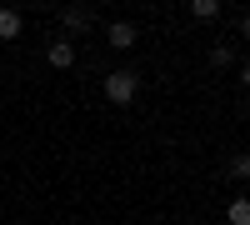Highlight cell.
<instances>
[{
    "instance_id": "6da1fadb",
    "label": "cell",
    "mask_w": 250,
    "mask_h": 225,
    "mask_svg": "<svg viewBox=\"0 0 250 225\" xmlns=\"http://www.w3.org/2000/svg\"><path fill=\"white\" fill-rule=\"evenodd\" d=\"M105 95H110V105H130L135 100V70H110L105 75Z\"/></svg>"
},
{
    "instance_id": "7a4b0ae2",
    "label": "cell",
    "mask_w": 250,
    "mask_h": 225,
    "mask_svg": "<svg viewBox=\"0 0 250 225\" xmlns=\"http://www.w3.org/2000/svg\"><path fill=\"white\" fill-rule=\"evenodd\" d=\"M50 65L55 70H70L75 65V40H55V45H50Z\"/></svg>"
},
{
    "instance_id": "3957f363",
    "label": "cell",
    "mask_w": 250,
    "mask_h": 225,
    "mask_svg": "<svg viewBox=\"0 0 250 225\" xmlns=\"http://www.w3.org/2000/svg\"><path fill=\"white\" fill-rule=\"evenodd\" d=\"M110 45L115 50H130L135 45V25H130V20H115V25H110Z\"/></svg>"
},
{
    "instance_id": "277c9868",
    "label": "cell",
    "mask_w": 250,
    "mask_h": 225,
    "mask_svg": "<svg viewBox=\"0 0 250 225\" xmlns=\"http://www.w3.org/2000/svg\"><path fill=\"white\" fill-rule=\"evenodd\" d=\"M20 35V10H0V40H15Z\"/></svg>"
},
{
    "instance_id": "5b68a950",
    "label": "cell",
    "mask_w": 250,
    "mask_h": 225,
    "mask_svg": "<svg viewBox=\"0 0 250 225\" xmlns=\"http://www.w3.org/2000/svg\"><path fill=\"white\" fill-rule=\"evenodd\" d=\"M65 30H70V35L90 30V10H80V5H75V10H65Z\"/></svg>"
},
{
    "instance_id": "8992f818",
    "label": "cell",
    "mask_w": 250,
    "mask_h": 225,
    "mask_svg": "<svg viewBox=\"0 0 250 225\" xmlns=\"http://www.w3.org/2000/svg\"><path fill=\"white\" fill-rule=\"evenodd\" d=\"M225 175H230V180H245V175H250V155H230V160H225Z\"/></svg>"
},
{
    "instance_id": "52a82bcc",
    "label": "cell",
    "mask_w": 250,
    "mask_h": 225,
    "mask_svg": "<svg viewBox=\"0 0 250 225\" xmlns=\"http://www.w3.org/2000/svg\"><path fill=\"white\" fill-rule=\"evenodd\" d=\"M190 15H195V20H215V15H220V0H195Z\"/></svg>"
},
{
    "instance_id": "ba28073f",
    "label": "cell",
    "mask_w": 250,
    "mask_h": 225,
    "mask_svg": "<svg viewBox=\"0 0 250 225\" xmlns=\"http://www.w3.org/2000/svg\"><path fill=\"white\" fill-rule=\"evenodd\" d=\"M230 225H250V200H230Z\"/></svg>"
},
{
    "instance_id": "9c48e42d",
    "label": "cell",
    "mask_w": 250,
    "mask_h": 225,
    "mask_svg": "<svg viewBox=\"0 0 250 225\" xmlns=\"http://www.w3.org/2000/svg\"><path fill=\"white\" fill-rule=\"evenodd\" d=\"M210 65H230V45H215L210 50Z\"/></svg>"
},
{
    "instance_id": "30bf717a",
    "label": "cell",
    "mask_w": 250,
    "mask_h": 225,
    "mask_svg": "<svg viewBox=\"0 0 250 225\" xmlns=\"http://www.w3.org/2000/svg\"><path fill=\"white\" fill-rule=\"evenodd\" d=\"M240 85H245V90H250V65H240Z\"/></svg>"
},
{
    "instance_id": "8fae6325",
    "label": "cell",
    "mask_w": 250,
    "mask_h": 225,
    "mask_svg": "<svg viewBox=\"0 0 250 225\" xmlns=\"http://www.w3.org/2000/svg\"><path fill=\"white\" fill-rule=\"evenodd\" d=\"M245 40H250V10H245Z\"/></svg>"
}]
</instances>
